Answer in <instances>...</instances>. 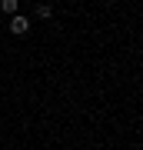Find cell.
<instances>
[{
  "instance_id": "obj_1",
  "label": "cell",
  "mask_w": 143,
  "mask_h": 150,
  "mask_svg": "<svg viewBox=\"0 0 143 150\" xmlns=\"http://www.w3.org/2000/svg\"><path fill=\"white\" fill-rule=\"evenodd\" d=\"M7 30H10L13 37H27V33H30V20H27L23 13H13L10 23H7Z\"/></svg>"
},
{
  "instance_id": "obj_2",
  "label": "cell",
  "mask_w": 143,
  "mask_h": 150,
  "mask_svg": "<svg viewBox=\"0 0 143 150\" xmlns=\"http://www.w3.org/2000/svg\"><path fill=\"white\" fill-rule=\"evenodd\" d=\"M37 17H40V20H50V17H53V7L50 4H40L37 7Z\"/></svg>"
},
{
  "instance_id": "obj_3",
  "label": "cell",
  "mask_w": 143,
  "mask_h": 150,
  "mask_svg": "<svg viewBox=\"0 0 143 150\" xmlns=\"http://www.w3.org/2000/svg\"><path fill=\"white\" fill-rule=\"evenodd\" d=\"M0 10H4V13H17V0H0Z\"/></svg>"
}]
</instances>
